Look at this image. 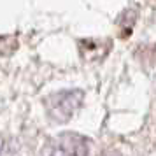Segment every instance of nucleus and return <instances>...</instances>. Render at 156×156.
I'll return each instance as SVG.
<instances>
[{
    "instance_id": "obj_2",
    "label": "nucleus",
    "mask_w": 156,
    "mask_h": 156,
    "mask_svg": "<svg viewBox=\"0 0 156 156\" xmlns=\"http://www.w3.org/2000/svg\"><path fill=\"white\" fill-rule=\"evenodd\" d=\"M56 154H88L86 139L77 133H62L55 139Z\"/></svg>"
},
{
    "instance_id": "obj_1",
    "label": "nucleus",
    "mask_w": 156,
    "mask_h": 156,
    "mask_svg": "<svg viewBox=\"0 0 156 156\" xmlns=\"http://www.w3.org/2000/svg\"><path fill=\"white\" fill-rule=\"evenodd\" d=\"M83 93L81 91H62L56 93L48 98L46 105H48V112L53 119L56 121H67L72 118V114L76 112L83 102Z\"/></svg>"
}]
</instances>
